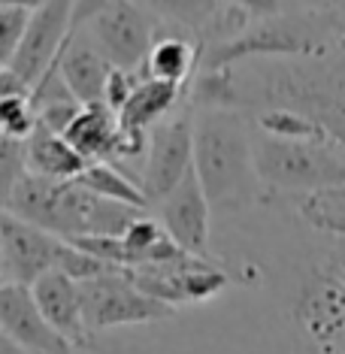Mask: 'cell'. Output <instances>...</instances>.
Listing matches in <instances>:
<instances>
[{
    "instance_id": "1",
    "label": "cell",
    "mask_w": 345,
    "mask_h": 354,
    "mask_svg": "<svg viewBox=\"0 0 345 354\" xmlns=\"http://www.w3.org/2000/svg\"><path fill=\"white\" fill-rule=\"evenodd\" d=\"M194 173L218 212H243L258 200L254 142L243 112L194 109Z\"/></svg>"
},
{
    "instance_id": "2",
    "label": "cell",
    "mask_w": 345,
    "mask_h": 354,
    "mask_svg": "<svg viewBox=\"0 0 345 354\" xmlns=\"http://www.w3.org/2000/svg\"><path fill=\"white\" fill-rule=\"evenodd\" d=\"M297 6V3H294ZM336 46L330 43V30L324 28L318 10L306 15L282 12L272 19L252 21L243 34L215 43L203 52L200 70H227L245 61H303V58H324Z\"/></svg>"
},
{
    "instance_id": "3",
    "label": "cell",
    "mask_w": 345,
    "mask_h": 354,
    "mask_svg": "<svg viewBox=\"0 0 345 354\" xmlns=\"http://www.w3.org/2000/svg\"><path fill=\"white\" fill-rule=\"evenodd\" d=\"M291 315L312 354H345V243L309 263Z\"/></svg>"
},
{
    "instance_id": "4",
    "label": "cell",
    "mask_w": 345,
    "mask_h": 354,
    "mask_svg": "<svg viewBox=\"0 0 345 354\" xmlns=\"http://www.w3.org/2000/svg\"><path fill=\"white\" fill-rule=\"evenodd\" d=\"M258 179L276 191H297L300 197L345 185V149L336 142L279 140L261 131L252 133Z\"/></svg>"
},
{
    "instance_id": "5",
    "label": "cell",
    "mask_w": 345,
    "mask_h": 354,
    "mask_svg": "<svg viewBox=\"0 0 345 354\" xmlns=\"http://www.w3.org/2000/svg\"><path fill=\"white\" fill-rule=\"evenodd\" d=\"M127 276L133 279V285L142 294L170 306V309L185 303L209 300V297L221 294L234 281V276L218 261H203V257H194V254H182L167 263H151V267L131 270Z\"/></svg>"
},
{
    "instance_id": "6",
    "label": "cell",
    "mask_w": 345,
    "mask_h": 354,
    "mask_svg": "<svg viewBox=\"0 0 345 354\" xmlns=\"http://www.w3.org/2000/svg\"><path fill=\"white\" fill-rule=\"evenodd\" d=\"M85 30L103 52V58L127 73H140L155 46V25L140 3H103V10L88 21Z\"/></svg>"
},
{
    "instance_id": "7",
    "label": "cell",
    "mask_w": 345,
    "mask_h": 354,
    "mask_svg": "<svg viewBox=\"0 0 345 354\" xmlns=\"http://www.w3.org/2000/svg\"><path fill=\"white\" fill-rule=\"evenodd\" d=\"M146 155L142 191L151 203H160L194 170V106L182 109L170 122L151 127Z\"/></svg>"
},
{
    "instance_id": "8",
    "label": "cell",
    "mask_w": 345,
    "mask_h": 354,
    "mask_svg": "<svg viewBox=\"0 0 345 354\" xmlns=\"http://www.w3.org/2000/svg\"><path fill=\"white\" fill-rule=\"evenodd\" d=\"M127 272L79 285L85 321H88V330H91V333L109 330V327H122V324H151V321H167L176 312V309H170V306L151 300L149 294H142Z\"/></svg>"
},
{
    "instance_id": "9",
    "label": "cell",
    "mask_w": 345,
    "mask_h": 354,
    "mask_svg": "<svg viewBox=\"0 0 345 354\" xmlns=\"http://www.w3.org/2000/svg\"><path fill=\"white\" fill-rule=\"evenodd\" d=\"M64 239L19 221L15 215H0V272L3 285L34 288L43 276L58 270Z\"/></svg>"
},
{
    "instance_id": "10",
    "label": "cell",
    "mask_w": 345,
    "mask_h": 354,
    "mask_svg": "<svg viewBox=\"0 0 345 354\" xmlns=\"http://www.w3.org/2000/svg\"><path fill=\"white\" fill-rule=\"evenodd\" d=\"M70 34H73V3H67V0L37 3L30 28L21 39L19 52H15L12 64L6 67V73L21 79L34 91V85L61 61V52L67 46Z\"/></svg>"
},
{
    "instance_id": "11",
    "label": "cell",
    "mask_w": 345,
    "mask_h": 354,
    "mask_svg": "<svg viewBox=\"0 0 345 354\" xmlns=\"http://www.w3.org/2000/svg\"><path fill=\"white\" fill-rule=\"evenodd\" d=\"M158 221L164 224V230L170 233V239L182 248L185 254L212 261L209 252V197H206L203 185H200L197 173L191 170L182 185L173 191L170 197H164L158 203Z\"/></svg>"
},
{
    "instance_id": "12",
    "label": "cell",
    "mask_w": 345,
    "mask_h": 354,
    "mask_svg": "<svg viewBox=\"0 0 345 354\" xmlns=\"http://www.w3.org/2000/svg\"><path fill=\"white\" fill-rule=\"evenodd\" d=\"M0 327L3 339L15 342L25 354H73V345L37 309L30 288L0 285Z\"/></svg>"
},
{
    "instance_id": "13",
    "label": "cell",
    "mask_w": 345,
    "mask_h": 354,
    "mask_svg": "<svg viewBox=\"0 0 345 354\" xmlns=\"http://www.w3.org/2000/svg\"><path fill=\"white\" fill-rule=\"evenodd\" d=\"M58 67L64 82H67V88L82 106H106L103 103L106 82L115 67L103 58V52L94 46V39L85 28H73V34H70L67 46L61 52Z\"/></svg>"
},
{
    "instance_id": "14",
    "label": "cell",
    "mask_w": 345,
    "mask_h": 354,
    "mask_svg": "<svg viewBox=\"0 0 345 354\" xmlns=\"http://www.w3.org/2000/svg\"><path fill=\"white\" fill-rule=\"evenodd\" d=\"M34 294L37 309L43 312V318L58 330L73 348H88L91 345V330L85 321V309H82V294L79 285L64 272H49L30 288Z\"/></svg>"
},
{
    "instance_id": "15",
    "label": "cell",
    "mask_w": 345,
    "mask_h": 354,
    "mask_svg": "<svg viewBox=\"0 0 345 354\" xmlns=\"http://www.w3.org/2000/svg\"><path fill=\"white\" fill-rule=\"evenodd\" d=\"M64 140L82 155L88 164H112L124 158V133L118 115L106 106H85L79 118L67 127Z\"/></svg>"
},
{
    "instance_id": "16",
    "label": "cell",
    "mask_w": 345,
    "mask_h": 354,
    "mask_svg": "<svg viewBox=\"0 0 345 354\" xmlns=\"http://www.w3.org/2000/svg\"><path fill=\"white\" fill-rule=\"evenodd\" d=\"M25 164L30 176L52 182H76L91 167L61 133H52L43 124H37V131L25 140Z\"/></svg>"
},
{
    "instance_id": "17",
    "label": "cell",
    "mask_w": 345,
    "mask_h": 354,
    "mask_svg": "<svg viewBox=\"0 0 345 354\" xmlns=\"http://www.w3.org/2000/svg\"><path fill=\"white\" fill-rule=\"evenodd\" d=\"M188 94V85H173V82H158V79H142L140 88L133 91L131 103L122 109L118 124L127 136H149L151 127H158L167 118L176 103Z\"/></svg>"
},
{
    "instance_id": "18",
    "label": "cell",
    "mask_w": 345,
    "mask_h": 354,
    "mask_svg": "<svg viewBox=\"0 0 345 354\" xmlns=\"http://www.w3.org/2000/svg\"><path fill=\"white\" fill-rule=\"evenodd\" d=\"M203 43H191L185 37H160L151 46V55L146 61V73L149 79L158 82H173V85H188L194 70L203 64Z\"/></svg>"
},
{
    "instance_id": "19",
    "label": "cell",
    "mask_w": 345,
    "mask_h": 354,
    "mask_svg": "<svg viewBox=\"0 0 345 354\" xmlns=\"http://www.w3.org/2000/svg\"><path fill=\"white\" fill-rule=\"evenodd\" d=\"M76 185H82L85 191H91V194H97L103 200L124 203L133 209H146L151 203L149 194L142 191V185H136L124 170H118V167H112V164H91L76 179Z\"/></svg>"
},
{
    "instance_id": "20",
    "label": "cell",
    "mask_w": 345,
    "mask_h": 354,
    "mask_svg": "<svg viewBox=\"0 0 345 354\" xmlns=\"http://www.w3.org/2000/svg\"><path fill=\"white\" fill-rule=\"evenodd\" d=\"M297 212L312 230L327 233V236L345 243V185L300 197L297 200Z\"/></svg>"
},
{
    "instance_id": "21",
    "label": "cell",
    "mask_w": 345,
    "mask_h": 354,
    "mask_svg": "<svg viewBox=\"0 0 345 354\" xmlns=\"http://www.w3.org/2000/svg\"><path fill=\"white\" fill-rule=\"evenodd\" d=\"M254 131L267 133V136H279V140H303V142H333L324 133V127L312 118L300 115L291 109H261L254 118Z\"/></svg>"
},
{
    "instance_id": "22",
    "label": "cell",
    "mask_w": 345,
    "mask_h": 354,
    "mask_svg": "<svg viewBox=\"0 0 345 354\" xmlns=\"http://www.w3.org/2000/svg\"><path fill=\"white\" fill-rule=\"evenodd\" d=\"M37 3H0V67H10L25 39Z\"/></svg>"
},
{
    "instance_id": "23",
    "label": "cell",
    "mask_w": 345,
    "mask_h": 354,
    "mask_svg": "<svg viewBox=\"0 0 345 354\" xmlns=\"http://www.w3.org/2000/svg\"><path fill=\"white\" fill-rule=\"evenodd\" d=\"M0 124H3V136H12V140L25 142L39 124L37 109H34V103H30V94H21V97H0Z\"/></svg>"
},
{
    "instance_id": "24",
    "label": "cell",
    "mask_w": 345,
    "mask_h": 354,
    "mask_svg": "<svg viewBox=\"0 0 345 354\" xmlns=\"http://www.w3.org/2000/svg\"><path fill=\"white\" fill-rule=\"evenodd\" d=\"M21 176H28V164H25V142L3 136L0 140V179H3V197L19 185Z\"/></svg>"
},
{
    "instance_id": "25",
    "label": "cell",
    "mask_w": 345,
    "mask_h": 354,
    "mask_svg": "<svg viewBox=\"0 0 345 354\" xmlns=\"http://www.w3.org/2000/svg\"><path fill=\"white\" fill-rule=\"evenodd\" d=\"M140 73H127V70H112L109 82H106V97H103V103H106V109H112L115 115H122V109L131 103L133 91L140 88Z\"/></svg>"
},
{
    "instance_id": "26",
    "label": "cell",
    "mask_w": 345,
    "mask_h": 354,
    "mask_svg": "<svg viewBox=\"0 0 345 354\" xmlns=\"http://www.w3.org/2000/svg\"><path fill=\"white\" fill-rule=\"evenodd\" d=\"M318 15L324 28L330 30V37H336L345 46V3H318Z\"/></svg>"
},
{
    "instance_id": "27",
    "label": "cell",
    "mask_w": 345,
    "mask_h": 354,
    "mask_svg": "<svg viewBox=\"0 0 345 354\" xmlns=\"http://www.w3.org/2000/svg\"><path fill=\"white\" fill-rule=\"evenodd\" d=\"M0 354H25V351H21L15 342H10V339H0Z\"/></svg>"
}]
</instances>
